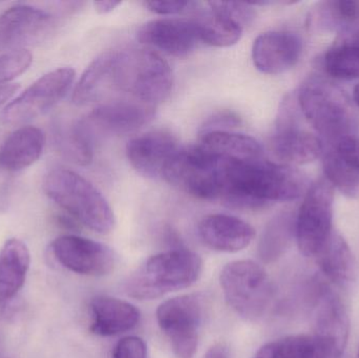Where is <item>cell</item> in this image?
Returning a JSON list of instances; mask_svg holds the SVG:
<instances>
[{
  "label": "cell",
  "mask_w": 359,
  "mask_h": 358,
  "mask_svg": "<svg viewBox=\"0 0 359 358\" xmlns=\"http://www.w3.org/2000/svg\"><path fill=\"white\" fill-rule=\"evenodd\" d=\"M307 187L301 172L265 159H224L222 203L232 209L257 210L299 199Z\"/></svg>",
  "instance_id": "1"
},
{
  "label": "cell",
  "mask_w": 359,
  "mask_h": 358,
  "mask_svg": "<svg viewBox=\"0 0 359 358\" xmlns=\"http://www.w3.org/2000/svg\"><path fill=\"white\" fill-rule=\"evenodd\" d=\"M172 84V69L157 53L144 48L114 50L111 90L155 106L168 99Z\"/></svg>",
  "instance_id": "2"
},
{
  "label": "cell",
  "mask_w": 359,
  "mask_h": 358,
  "mask_svg": "<svg viewBox=\"0 0 359 358\" xmlns=\"http://www.w3.org/2000/svg\"><path fill=\"white\" fill-rule=\"evenodd\" d=\"M44 193L59 207L90 230L109 233L115 216L102 193L73 170L55 168L44 177Z\"/></svg>",
  "instance_id": "3"
},
{
  "label": "cell",
  "mask_w": 359,
  "mask_h": 358,
  "mask_svg": "<svg viewBox=\"0 0 359 358\" xmlns=\"http://www.w3.org/2000/svg\"><path fill=\"white\" fill-rule=\"evenodd\" d=\"M203 270L200 256L187 249H174L149 258L126 282V292L136 300L161 298L194 285Z\"/></svg>",
  "instance_id": "4"
},
{
  "label": "cell",
  "mask_w": 359,
  "mask_h": 358,
  "mask_svg": "<svg viewBox=\"0 0 359 358\" xmlns=\"http://www.w3.org/2000/svg\"><path fill=\"white\" fill-rule=\"evenodd\" d=\"M219 283L228 305L247 321L261 319L273 298V284L269 275L253 261H234L226 265Z\"/></svg>",
  "instance_id": "5"
},
{
  "label": "cell",
  "mask_w": 359,
  "mask_h": 358,
  "mask_svg": "<svg viewBox=\"0 0 359 358\" xmlns=\"http://www.w3.org/2000/svg\"><path fill=\"white\" fill-rule=\"evenodd\" d=\"M223 165V158L200 144L180 149L163 179L196 199L211 201L221 197Z\"/></svg>",
  "instance_id": "6"
},
{
  "label": "cell",
  "mask_w": 359,
  "mask_h": 358,
  "mask_svg": "<svg viewBox=\"0 0 359 358\" xmlns=\"http://www.w3.org/2000/svg\"><path fill=\"white\" fill-rule=\"evenodd\" d=\"M297 101L306 119L329 143L354 136L356 120L351 109L341 95L324 83L304 84Z\"/></svg>",
  "instance_id": "7"
},
{
  "label": "cell",
  "mask_w": 359,
  "mask_h": 358,
  "mask_svg": "<svg viewBox=\"0 0 359 358\" xmlns=\"http://www.w3.org/2000/svg\"><path fill=\"white\" fill-rule=\"evenodd\" d=\"M334 188L320 179L308 189L295 220V237L299 252L308 258L320 254L332 235Z\"/></svg>",
  "instance_id": "8"
},
{
  "label": "cell",
  "mask_w": 359,
  "mask_h": 358,
  "mask_svg": "<svg viewBox=\"0 0 359 358\" xmlns=\"http://www.w3.org/2000/svg\"><path fill=\"white\" fill-rule=\"evenodd\" d=\"M75 77L71 67H60L41 76L4 107L2 121L25 123L48 113L69 94Z\"/></svg>",
  "instance_id": "9"
},
{
  "label": "cell",
  "mask_w": 359,
  "mask_h": 358,
  "mask_svg": "<svg viewBox=\"0 0 359 358\" xmlns=\"http://www.w3.org/2000/svg\"><path fill=\"white\" fill-rule=\"evenodd\" d=\"M157 321L178 358H192L196 351L202 305L196 296L170 298L160 305Z\"/></svg>",
  "instance_id": "10"
},
{
  "label": "cell",
  "mask_w": 359,
  "mask_h": 358,
  "mask_svg": "<svg viewBox=\"0 0 359 358\" xmlns=\"http://www.w3.org/2000/svg\"><path fill=\"white\" fill-rule=\"evenodd\" d=\"M153 105L138 101L116 100L103 103L86 118L78 120L90 140L98 135H123L147 125L155 117Z\"/></svg>",
  "instance_id": "11"
},
{
  "label": "cell",
  "mask_w": 359,
  "mask_h": 358,
  "mask_svg": "<svg viewBox=\"0 0 359 358\" xmlns=\"http://www.w3.org/2000/svg\"><path fill=\"white\" fill-rule=\"evenodd\" d=\"M59 264L77 275L102 277L114 270L115 252L104 244L78 235H62L50 244Z\"/></svg>",
  "instance_id": "12"
},
{
  "label": "cell",
  "mask_w": 359,
  "mask_h": 358,
  "mask_svg": "<svg viewBox=\"0 0 359 358\" xmlns=\"http://www.w3.org/2000/svg\"><path fill=\"white\" fill-rule=\"evenodd\" d=\"M313 286L314 333L339 357H343L348 344L350 319L341 296L329 284L316 281Z\"/></svg>",
  "instance_id": "13"
},
{
  "label": "cell",
  "mask_w": 359,
  "mask_h": 358,
  "mask_svg": "<svg viewBox=\"0 0 359 358\" xmlns=\"http://www.w3.org/2000/svg\"><path fill=\"white\" fill-rule=\"evenodd\" d=\"M55 25L52 13L29 4H16L0 14V53L25 50L43 39Z\"/></svg>",
  "instance_id": "14"
},
{
  "label": "cell",
  "mask_w": 359,
  "mask_h": 358,
  "mask_svg": "<svg viewBox=\"0 0 359 358\" xmlns=\"http://www.w3.org/2000/svg\"><path fill=\"white\" fill-rule=\"evenodd\" d=\"M181 147L170 132L154 130L135 137L126 146L130 165L145 178L163 179L172 160Z\"/></svg>",
  "instance_id": "15"
},
{
  "label": "cell",
  "mask_w": 359,
  "mask_h": 358,
  "mask_svg": "<svg viewBox=\"0 0 359 358\" xmlns=\"http://www.w3.org/2000/svg\"><path fill=\"white\" fill-rule=\"evenodd\" d=\"M141 43L162 50L170 56H188L200 42L196 20L163 18L145 23L138 32Z\"/></svg>",
  "instance_id": "16"
},
{
  "label": "cell",
  "mask_w": 359,
  "mask_h": 358,
  "mask_svg": "<svg viewBox=\"0 0 359 358\" xmlns=\"http://www.w3.org/2000/svg\"><path fill=\"white\" fill-rule=\"evenodd\" d=\"M274 157L284 165H303L324 153L322 140L311 132L299 130L287 109L278 118L276 132L271 139Z\"/></svg>",
  "instance_id": "17"
},
{
  "label": "cell",
  "mask_w": 359,
  "mask_h": 358,
  "mask_svg": "<svg viewBox=\"0 0 359 358\" xmlns=\"http://www.w3.org/2000/svg\"><path fill=\"white\" fill-rule=\"evenodd\" d=\"M303 52V41L297 34L271 31L255 40L252 59L255 67L267 75H280L297 65Z\"/></svg>",
  "instance_id": "18"
},
{
  "label": "cell",
  "mask_w": 359,
  "mask_h": 358,
  "mask_svg": "<svg viewBox=\"0 0 359 358\" xmlns=\"http://www.w3.org/2000/svg\"><path fill=\"white\" fill-rule=\"evenodd\" d=\"M326 180L343 195H359V139L348 136L330 143L324 151Z\"/></svg>",
  "instance_id": "19"
},
{
  "label": "cell",
  "mask_w": 359,
  "mask_h": 358,
  "mask_svg": "<svg viewBox=\"0 0 359 358\" xmlns=\"http://www.w3.org/2000/svg\"><path fill=\"white\" fill-rule=\"evenodd\" d=\"M203 243L215 252H238L250 245L255 237L253 227L228 214H209L198 227Z\"/></svg>",
  "instance_id": "20"
},
{
  "label": "cell",
  "mask_w": 359,
  "mask_h": 358,
  "mask_svg": "<svg viewBox=\"0 0 359 358\" xmlns=\"http://www.w3.org/2000/svg\"><path fill=\"white\" fill-rule=\"evenodd\" d=\"M43 130L35 126H22L11 132L0 146V168L19 172L39 160L46 147Z\"/></svg>",
  "instance_id": "21"
},
{
  "label": "cell",
  "mask_w": 359,
  "mask_h": 358,
  "mask_svg": "<svg viewBox=\"0 0 359 358\" xmlns=\"http://www.w3.org/2000/svg\"><path fill=\"white\" fill-rule=\"evenodd\" d=\"M90 331L99 336H114L134 329L140 321V311L126 301L97 296L90 302Z\"/></svg>",
  "instance_id": "22"
},
{
  "label": "cell",
  "mask_w": 359,
  "mask_h": 358,
  "mask_svg": "<svg viewBox=\"0 0 359 358\" xmlns=\"http://www.w3.org/2000/svg\"><path fill=\"white\" fill-rule=\"evenodd\" d=\"M31 264L29 248L18 239H10L0 250V307L10 304L22 289Z\"/></svg>",
  "instance_id": "23"
},
{
  "label": "cell",
  "mask_w": 359,
  "mask_h": 358,
  "mask_svg": "<svg viewBox=\"0 0 359 358\" xmlns=\"http://www.w3.org/2000/svg\"><path fill=\"white\" fill-rule=\"evenodd\" d=\"M316 258L320 270L329 282L343 289L352 285L355 280V261L341 235L333 231Z\"/></svg>",
  "instance_id": "24"
},
{
  "label": "cell",
  "mask_w": 359,
  "mask_h": 358,
  "mask_svg": "<svg viewBox=\"0 0 359 358\" xmlns=\"http://www.w3.org/2000/svg\"><path fill=\"white\" fill-rule=\"evenodd\" d=\"M200 145L223 159L238 161L264 159L261 143L248 135L228 130L202 132Z\"/></svg>",
  "instance_id": "25"
},
{
  "label": "cell",
  "mask_w": 359,
  "mask_h": 358,
  "mask_svg": "<svg viewBox=\"0 0 359 358\" xmlns=\"http://www.w3.org/2000/svg\"><path fill=\"white\" fill-rule=\"evenodd\" d=\"M114 50L99 55L86 67L74 88L72 101L77 106L96 102L111 90V69Z\"/></svg>",
  "instance_id": "26"
},
{
  "label": "cell",
  "mask_w": 359,
  "mask_h": 358,
  "mask_svg": "<svg viewBox=\"0 0 359 358\" xmlns=\"http://www.w3.org/2000/svg\"><path fill=\"white\" fill-rule=\"evenodd\" d=\"M295 220L290 212H283L268 223L259 244V258L263 262H276L286 252L295 235Z\"/></svg>",
  "instance_id": "27"
},
{
  "label": "cell",
  "mask_w": 359,
  "mask_h": 358,
  "mask_svg": "<svg viewBox=\"0 0 359 358\" xmlns=\"http://www.w3.org/2000/svg\"><path fill=\"white\" fill-rule=\"evenodd\" d=\"M200 41L217 48L233 46L240 40L243 29L238 22L215 8L196 20Z\"/></svg>",
  "instance_id": "28"
},
{
  "label": "cell",
  "mask_w": 359,
  "mask_h": 358,
  "mask_svg": "<svg viewBox=\"0 0 359 358\" xmlns=\"http://www.w3.org/2000/svg\"><path fill=\"white\" fill-rule=\"evenodd\" d=\"M56 138L59 151L69 161L82 166L88 165L93 161L94 143L82 130L79 122L60 128Z\"/></svg>",
  "instance_id": "29"
},
{
  "label": "cell",
  "mask_w": 359,
  "mask_h": 358,
  "mask_svg": "<svg viewBox=\"0 0 359 358\" xmlns=\"http://www.w3.org/2000/svg\"><path fill=\"white\" fill-rule=\"evenodd\" d=\"M325 69L337 79H358L359 44L345 43L331 48L325 56Z\"/></svg>",
  "instance_id": "30"
},
{
  "label": "cell",
  "mask_w": 359,
  "mask_h": 358,
  "mask_svg": "<svg viewBox=\"0 0 359 358\" xmlns=\"http://www.w3.org/2000/svg\"><path fill=\"white\" fill-rule=\"evenodd\" d=\"M278 343L286 358H343L313 336H289Z\"/></svg>",
  "instance_id": "31"
},
{
  "label": "cell",
  "mask_w": 359,
  "mask_h": 358,
  "mask_svg": "<svg viewBox=\"0 0 359 358\" xmlns=\"http://www.w3.org/2000/svg\"><path fill=\"white\" fill-rule=\"evenodd\" d=\"M33 62V56L27 50L0 53V85L25 73Z\"/></svg>",
  "instance_id": "32"
},
{
  "label": "cell",
  "mask_w": 359,
  "mask_h": 358,
  "mask_svg": "<svg viewBox=\"0 0 359 358\" xmlns=\"http://www.w3.org/2000/svg\"><path fill=\"white\" fill-rule=\"evenodd\" d=\"M210 8H215L219 12L224 13L232 20L238 22L241 27H244L252 22L255 18V11L250 4H243V2H209Z\"/></svg>",
  "instance_id": "33"
},
{
  "label": "cell",
  "mask_w": 359,
  "mask_h": 358,
  "mask_svg": "<svg viewBox=\"0 0 359 358\" xmlns=\"http://www.w3.org/2000/svg\"><path fill=\"white\" fill-rule=\"evenodd\" d=\"M114 358H147V345L138 336L122 338L114 350Z\"/></svg>",
  "instance_id": "34"
},
{
  "label": "cell",
  "mask_w": 359,
  "mask_h": 358,
  "mask_svg": "<svg viewBox=\"0 0 359 358\" xmlns=\"http://www.w3.org/2000/svg\"><path fill=\"white\" fill-rule=\"evenodd\" d=\"M332 14L343 21L351 22L358 19L359 15V2L352 0L329 2Z\"/></svg>",
  "instance_id": "35"
},
{
  "label": "cell",
  "mask_w": 359,
  "mask_h": 358,
  "mask_svg": "<svg viewBox=\"0 0 359 358\" xmlns=\"http://www.w3.org/2000/svg\"><path fill=\"white\" fill-rule=\"evenodd\" d=\"M194 2L190 1H147L145 6L158 15H177L187 10Z\"/></svg>",
  "instance_id": "36"
},
{
  "label": "cell",
  "mask_w": 359,
  "mask_h": 358,
  "mask_svg": "<svg viewBox=\"0 0 359 358\" xmlns=\"http://www.w3.org/2000/svg\"><path fill=\"white\" fill-rule=\"evenodd\" d=\"M240 124V119L232 113H219L209 118L202 126V132H213V130H225L224 128Z\"/></svg>",
  "instance_id": "37"
},
{
  "label": "cell",
  "mask_w": 359,
  "mask_h": 358,
  "mask_svg": "<svg viewBox=\"0 0 359 358\" xmlns=\"http://www.w3.org/2000/svg\"><path fill=\"white\" fill-rule=\"evenodd\" d=\"M19 84L8 83L4 85H0V106L6 101L10 100L17 92H18Z\"/></svg>",
  "instance_id": "38"
},
{
  "label": "cell",
  "mask_w": 359,
  "mask_h": 358,
  "mask_svg": "<svg viewBox=\"0 0 359 358\" xmlns=\"http://www.w3.org/2000/svg\"><path fill=\"white\" fill-rule=\"evenodd\" d=\"M278 342L270 343L262 347L253 358H278Z\"/></svg>",
  "instance_id": "39"
},
{
  "label": "cell",
  "mask_w": 359,
  "mask_h": 358,
  "mask_svg": "<svg viewBox=\"0 0 359 358\" xmlns=\"http://www.w3.org/2000/svg\"><path fill=\"white\" fill-rule=\"evenodd\" d=\"M119 4H121L120 1H113V0H103V1L94 2L95 10L99 13V14H109V13L113 12Z\"/></svg>",
  "instance_id": "40"
},
{
  "label": "cell",
  "mask_w": 359,
  "mask_h": 358,
  "mask_svg": "<svg viewBox=\"0 0 359 358\" xmlns=\"http://www.w3.org/2000/svg\"><path fill=\"white\" fill-rule=\"evenodd\" d=\"M204 358H229V354L225 347L222 345H215L207 351Z\"/></svg>",
  "instance_id": "41"
},
{
  "label": "cell",
  "mask_w": 359,
  "mask_h": 358,
  "mask_svg": "<svg viewBox=\"0 0 359 358\" xmlns=\"http://www.w3.org/2000/svg\"><path fill=\"white\" fill-rule=\"evenodd\" d=\"M353 98L359 109V83L354 88Z\"/></svg>",
  "instance_id": "42"
},
{
  "label": "cell",
  "mask_w": 359,
  "mask_h": 358,
  "mask_svg": "<svg viewBox=\"0 0 359 358\" xmlns=\"http://www.w3.org/2000/svg\"><path fill=\"white\" fill-rule=\"evenodd\" d=\"M278 358H286V357H285V355L283 354L282 349H280V343H278Z\"/></svg>",
  "instance_id": "43"
},
{
  "label": "cell",
  "mask_w": 359,
  "mask_h": 358,
  "mask_svg": "<svg viewBox=\"0 0 359 358\" xmlns=\"http://www.w3.org/2000/svg\"><path fill=\"white\" fill-rule=\"evenodd\" d=\"M356 358H359V349H358V357H356Z\"/></svg>",
  "instance_id": "44"
}]
</instances>
